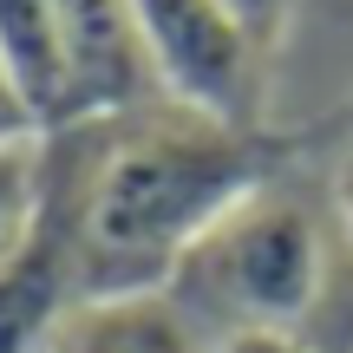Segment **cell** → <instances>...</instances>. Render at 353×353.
<instances>
[{
    "label": "cell",
    "instance_id": "1",
    "mask_svg": "<svg viewBox=\"0 0 353 353\" xmlns=\"http://www.w3.org/2000/svg\"><path fill=\"white\" fill-rule=\"evenodd\" d=\"M112 125L118 138L85 151V164H59V190L46 176V229L65 255L72 307L164 294L176 262L275 183L281 164L262 125H210L176 105H144Z\"/></svg>",
    "mask_w": 353,
    "mask_h": 353
},
{
    "label": "cell",
    "instance_id": "9",
    "mask_svg": "<svg viewBox=\"0 0 353 353\" xmlns=\"http://www.w3.org/2000/svg\"><path fill=\"white\" fill-rule=\"evenodd\" d=\"M223 7L236 13V26H242V33H249L255 46H262V52H268V46L281 39V26H288L294 0H223Z\"/></svg>",
    "mask_w": 353,
    "mask_h": 353
},
{
    "label": "cell",
    "instance_id": "5",
    "mask_svg": "<svg viewBox=\"0 0 353 353\" xmlns=\"http://www.w3.org/2000/svg\"><path fill=\"white\" fill-rule=\"evenodd\" d=\"M52 353H210L164 294H131V301H79L65 307Z\"/></svg>",
    "mask_w": 353,
    "mask_h": 353
},
{
    "label": "cell",
    "instance_id": "2",
    "mask_svg": "<svg viewBox=\"0 0 353 353\" xmlns=\"http://www.w3.org/2000/svg\"><path fill=\"white\" fill-rule=\"evenodd\" d=\"M334 281L327 229L294 190H255L176 262L164 301L196 327L203 347L242 334H301Z\"/></svg>",
    "mask_w": 353,
    "mask_h": 353
},
{
    "label": "cell",
    "instance_id": "3",
    "mask_svg": "<svg viewBox=\"0 0 353 353\" xmlns=\"http://www.w3.org/2000/svg\"><path fill=\"white\" fill-rule=\"evenodd\" d=\"M157 99L210 125L255 131L262 112V46L236 26L223 0H131Z\"/></svg>",
    "mask_w": 353,
    "mask_h": 353
},
{
    "label": "cell",
    "instance_id": "7",
    "mask_svg": "<svg viewBox=\"0 0 353 353\" xmlns=\"http://www.w3.org/2000/svg\"><path fill=\"white\" fill-rule=\"evenodd\" d=\"M46 216V138H26L0 151V268L39 236Z\"/></svg>",
    "mask_w": 353,
    "mask_h": 353
},
{
    "label": "cell",
    "instance_id": "6",
    "mask_svg": "<svg viewBox=\"0 0 353 353\" xmlns=\"http://www.w3.org/2000/svg\"><path fill=\"white\" fill-rule=\"evenodd\" d=\"M0 59L13 85L26 92L33 118L46 131L65 125V65H59V26L52 0H0Z\"/></svg>",
    "mask_w": 353,
    "mask_h": 353
},
{
    "label": "cell",
    "instance_id": "10",
    "mask_svg": "<svg viewBox=\"0 0 353 353\" xmlns=\"http://www.w3.org/2000/svg\"><path fill=\"white\" fill-rule=\"evenodd\" d=\"M216 353H321L307 334H242V341H223Z\"/></svg>",
    "mask_w": 353,
    "mask_h": 353
},
{
    "label": "cell",
    "instance_id": "11",
    "mask_svg": "<svg viewBox=\"0 0 353 353\" xmlns=\"http://www.w3.org/2000/svg\"><path fill=\"white\" fill-rule=\"evenodd\" d=\"M334 210H341V236L353 249V151H347V164L334 170Z\"/></svg>",
    "mask_w": 353,
    "mask_h": 353
},
{
    "label": "cell",
    "instance_id": "4",
    "mask_svg": "<svg viewBox=\"0 0 353 353\" xmlns=\"http://www.w3.org/2000/svg\"><path fill=\"white\" fill-rule=\"evenodd\" d=\"M52 26H59V65H65L59 131L112 125V118H131L144 105H164L131 0H52Z\"/></svg>",
    "mask_w": 353,
    "mask_h": 353
},
{
    "label": "cell",
    "instance_id": "8",
    "mask_svg": "<svg viewBox=\"0 0 353 353\" xmlns=\"http://www.w3.org/2000/svg\"><path fill=\"white\" fill-rule=\"evenodd\" d=\"M26 138H46V125L33 118V105H26V92L13 85L7 59H0V151H7V144H26Z\"/></svg>",
    "mask_w": 353,
    "mask_h": 353
}]
</instances>
